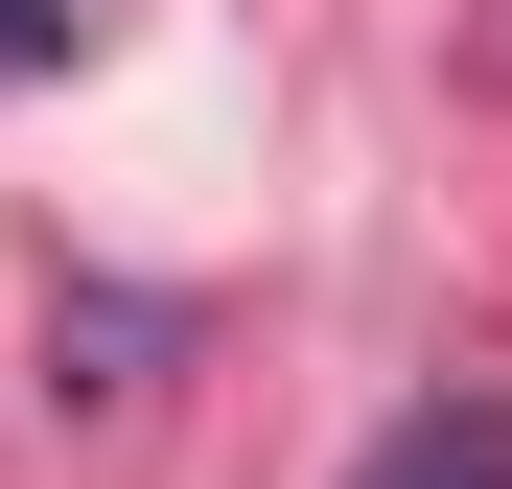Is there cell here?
Here are the masks:
<instances>
[{"instance_id": "cell-2", "label": "cell", "mask_w": 512, "mask_h": 489, "mask_svg": "<svg viewBox=\"0 0 512 489\" xmlns=\"http://www.w3.org/2000/svg\"><path fill=\"white\" fill-rule=\"evenodd\" d=\"M47 47H70V0H0V70H47Z\"/></svg>"}, {"instance_id": "cell-1", "label": "cell", "mask_w": 512, "mask_h": 489, "mask_svg": "<svg viewBox=\"0 0 512 489\" xmlns=\"http://www.w3.org/2000/svg\"><path fill=\"white\" fill-rule=\"evenodd\" d=\"M350 489H512V396H419V420H396Z\"/></svg>"}]
</instances>
